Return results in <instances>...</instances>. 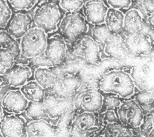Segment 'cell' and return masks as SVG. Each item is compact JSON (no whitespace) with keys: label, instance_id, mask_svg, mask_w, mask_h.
I'll use <instances>...</instances> for the list:
<instances>
[{"label":"cell","instance_id":"1","mask_svg":"<svg viewBox=\"0 0 154 137\" xmlns=\"http://www.w3.org/2000/svg\"><path fill=\"white\" fill-rule=\"evenodd\" d=\"M98 88L104 94H115L125 99L134 96L135 85L133 78L127 72L113 70L103 74Z\"/></svg>","mask_w":154,"mask_h":137},{"label":"cell","instance_id":"2","mask_svg":"<svg viewBox=\"0 0 154 137\" xmlns=\"http://www.w3.org/2000/svg\"><path fill=\"white\" fill-rule=\"evenodd\" d=\"M61 10L57 2L50 0L42 2L33 12L32 25L44 30L47 34L55 32L62 18Z\"/></svg>","mask_w":154,"mask_h":137},{"label":"cell","instance_id":"3","mask_svg":"<svg viewBox=\"0 0 154 137\" xmlns=\"http://www.w3.org/2000/svg\"><path fill=\"white\" fill-rule=\"evenodd\" d=\"M21 56L32 60L44 54L48 44V34L38 27L32 26L20 39Z\"/></svg>","mask_w":154,"mask_h":137},{"label":"cell","instance_id":"4","mask_svg":"<svg viewBox=\"0 0 154 137\" xmlns=\"http://www.w3.org/2000/svg\"><path fill=\"white\" fill-rule=\"evenodd\" d=\"M61 37L71 42H75L88 31V25L84 15L78 11H67L60 21L59 26Z\"/></svg>","mask_w":154,"mask_h":137},{"label":"cell","instance_id":"5","mask_svg":"<svg viewBox=\"0 0 154 137\" xmlns=\"http://www.w3.org/2000/svg\"><path fill=\"white\" fill-rule=\"evenodd\" d=\"M119 122L129 129H139L143 118L144 112L135 99L125 98L116 109Z\"/></svg>","mask_w":154,"mask_h":137},{"label":"cell","instance_id":"6","mask_svg":"<svg viewBox=\"0 0 154 137\" xmlns=\"http://www.w3.org/2000/svg\"><path fill=\"white\" fill-rule=\"evenodd\" d=\"M73 53L88 64H97L100 61V45L90 36H82L75 42Z\"/></svg>","mask_w":154,"mask_h":137},{"label":"cell","instance_id":"7","mask_svg":"<svg viewBox=\"0 0 154 137\" xmlns=\"http://www.w3.org/2000/svg\"><path fill=\"white\" fill-rule=\"evenodd\" d=\"M99 129V119L95 113L84 111L73 118L69 126V133L72 136L90 135Z\"/></svg>","mask_w":154,"mask_h":137},{"label":"cell","instance_id":"8","mask_svg":"<svg viewBox=\"0 0 154 137\" xmlns=\"http://www.w3.org/2000/svg\"><path fill=\"white\" fill-rule=\"evenodd\" d=\"M29 101L25 98L20 88H13L6 91L3 95L2 107L8 114H20L25 112Z\"/></svg>","mask_w":154,"mask_h":137},{"label":"cell","instance_id":"9","mask_svg":"<svg viewBox=\"0 0 154 137\" xmlns=\"http://www.w3.org/2000/svg\"><path fill=\"white\" fill-rule=\"evenodd\" d=\"M25 118L20 114L5 115L0 122V132L4 137L26 136Z\"/></svg>","mask_w":154,"mask_h":137},{"label":"cell","instance_id":"10","mask_svg":"<svg viewBox=\"0 0 154 137\" xmlns=\"http://www.w3.org/2000/svg\"><path fill=\"white\" fill-rule=\"evenodd\" d=\"M32 74V70L29 66L15 62L2 78L5 85L13 88H20L29 80Z\"/></svg>","mask_w":154,"mask_h":137},{"label":"cell","instance_id":"11","mask_svg":"<svg viewBox=\"0 0 154 137\" xmlns=\"http://www.w3.org/2000/svg\"><path fill=\"white\" fill-rule=\"evenodd\" d=\"M108 8L103 0H87L82 9L88 23L99 26L103 24Z\"/></svg>","mask_w":154,"mask_h":137},{"label":"cell","instance_id":"12","mask_svg":"<svg viewBox=\"0 0 154 137\" xmlns=\"http://www.w3.org/2000/svg\"><path fill=\"white\" fill-rule=\"evenodd\" d=\"M67 43L62 37L54 36L48 40L44 56L52 66L60 64L67 53Z\"/></svg>","mask_w":154,"mask_h":137},{"label":"cell","instance_id":"13","mask_svg":"<svg viewBox=\"0 0 154 137\" xmlns=\"http://www.w3.org/2000/svg\"><path fill=\"white\" fill-rule=\"evenodd\" d=\"M32 27V18L23 11H15L12 14L7 26L6 30L15 39H20Z\"/></svg>","mask_w":154,"mask_h":137},{"label":"cell","instance_id":"14","mask_svg":"<svg viewBox=\"0 0 154 137\" xmlns=\"http://www.w3.org/2000/svg\"><path fill=\"white\" fill-rule=\"evenodd\" d=\"M76 102L84 111L97 113L102 107L103 96L99 90L88 88L80 93L76 98Z\"/></svg>","mask_w":154,"mask_h":137},{"label":"cell","instance_id":"15","mask_svg":"<svg viewBox=\"0 0 154 137\" xmlns=\"http://www.w3.org/2000/svg\"><path fill=\"white\" fill-rule=\"evenodd\" d=\"M26 136L42 137L56 135L57 130L52 124L44 118L32 120L26 123Z\"/></svg>","mask_w":154,"mask_h":137},{"label":"cell","instance_id":"16","mask_svg":"<svg viewBox=\"0 0 154 137\" xmlns=\"http://www.w3.org/2000/svg\"><path fill=\"white\" fill-rule=\"evenodd\" d=\"M125 45L135 54H143L148 52L152 47V42L148 37L140 32L128 34Z\"/></svg>","mask_w":154,"mask_h":137},{"label":"cell","instance_id":"17","mask_svg":"<svg viewBox=\"0 0 154 137\" xmlns=\"http://www.w3.org/2000/svg\"><path fill=\"white\" fill-rule=\"evenodd\" d=\"M143 25V15L137 9H130L124 14L123 30H124L128 35L140 32Z\"/></svg>","mask_w":154,"mask_h":137},{"label":"cell","instance_id":"18","mask_svg":"<svg viewBox=\"0 0 154 137\" xmlns=\"http://www.w3.org/2000/svg\"><path fill=\"white\" fill-rule=\"evenodd\" d=\"M33 74L34 80L45 90L53 89L56 85L57 76L50 67H37Z\"/></svg>","mask_w":154,"mask_h":137},{"label":"cell","instance_id":"19","mask_svg":"<svg viewBox=\"0 0 154 137\" xmlns=\"http://www.w3.org/2000/svg\"><path fill=\"white\" fill-rule=\"evenodd\" d=\"M124 14L122 10L108 8L103 24L111 33H118L124 27Z\"/></svg>","mask_w":154,"mask_h":137},{"label":"cell","instance_id":"20","mask_svg":"<svg viewBox=\"0 0 154 137\" xmlns=\"http://www.w3.org/2000/svg\"><path fill=\"white\" fill-rule=\"evenodd\" d=\"M20 89L29 102H42L46 96V90L34 80H28Z\"/></svg>","mask_w":154,"mask_h":137},{"label":"cell","instance_id":"21","mask_svg":"<svg viewBox=\"0 0 154 137\" xmlns=\"http://www.w3.org/2000/svg\"><path fill=\"white\" fill-rule=\"evenodd\" d=\"M0 46L10 49L14 54L17 60L21 57L19 42L5 28L3 27H0Z\"/></svg>","mask_w":154,"mask_h":137},{"label":"cell","instance_id":"22","mask_svg":"<svg viewBox=\"0 0 154 137\" xmlns=\"http://www.w3.org/2000/svg\"><path fill=\"white\" fill-rule=\"evenodd\" d=\"M100 135L103 136H134L133 129L123 125L120 123H113L105 125Z\"/></svg>","mask_w":154,"mask_h":137},{"label":"cell","instance_id":"23","mask_svg":"<svg viewBox=\"0 0 154 137\" xmlns=\"http://www.w3.org/2000/svg\"><path fill=\"white\" fill-rule=\"evenodd\" d=\"M17 62L10 49L0 46V77L4 76Z\"/></svg>","mask_w":154,"mask_h":137},{"label":"cell","instance_id":"24","mask_svg":"<svg viewBox=\"0 0 154 137\" xmlns=\"http://www.w3.org/2000/svg\"><path fill=\"white\" fill-rule=\"evenodd\" d=\"M26 113L30 119H40L46 116L42 102H29L26 109Z\"/></svg>","mask_w":154,"mask_h":137},{"label":"cell","instance_id":"25","mask_svg":"<svg viewBox=\"0 0 154 137\" xmlns=\"http://www.w3.org/2000/svg\"><path fill=\"white\" fill-rule=\"evenodd\" d=\"M12 11H28L35 7L39 0H6Z\"/></svg>","mask_w":154,"mask_h":137},{"label":"cell","instance_id":"26","mask_svg":"<svg viewBox=\"0 0 154 137\" xmlns=\"http://www.w3.org/2000/svg\"><path fill=\"white\" fill-rule=\"evenodd\" d=\"M84 0H60L58 2L61 10L67 11H79L84 4Z\"/></svg>","mask_w":154,"mask_h":137},{"label":"cell","instance_id":"27","mask_svg":"<svg viewBox=\"0 0 154 137\" xmlns=\"http://www.w3.org/2000/svg\"><path fill=\"white\" fill-rule=\"evenodd\" d=\"M12 14V10L6 0H0V27L5 28Z\"/></svg>","mask_w":154,"mask_h":137},{"label":"cell","instance_id":"28","mask_svg":"<svg viewBox=\"0 0 154 137\" xmlns=\"http://www.w3.org/2000/svg\"><path fill=\"white\" fill-rule=\"evenodd\" d=\"M106 95L103 96V103H102V107H101V110H109V109H112V110H116L117 108L118 107L119 104L121 103L122 98L119 96L112 94H106ZM103 110V111H104Z\"/></svg>","mask_w":154,"mask_h":137},{"label":"cell","instance_id":"29","mask_svg":"<svg viewBox=\"0 0 154 137\" xmlns=\"http://www.w3.org/2000/svg\"><path fill=\"white\" fill-rule=\"evenodd\" d=\"M135 100L139 103L142 109L146 107H153V92L152 90H151V91H147V90L141 91L137 94Z\"/></svg>","mask_w":154,"mask_h":137},{"label":"cell","instance_id":"30","mask_svg":"<svg viewBox=\"0 0 154 137\" xmlns=\"http://www.w3.org/2000/svg\"><path fill=\"white\" fill-rule=\"evenodd\" d=\"M109 8L119 10H128L132 4V0H105Z\"/></svg>","mask_w":154,"mask_h":137},{"label":"cell","instance_id":"31","mask_svg":"<svg viewBox=\"0 0 154 137\" xmlns=\"http://www.w3.org/2000/svg\"><path fill=\"white\" fill-rule=\"evenodd\" d=\"M101 121L105 125L113 123H119L116 110L109 109L103 111L101 114Z\"/></svg>","mask_w":154,"mask_h":137},{"label":"cell","instance_id":"32","mask_svg":"<svg viewBox=\"0 0 154 137\" xmlns=\"http://www.w3.org/2000/svg\"><path fill=\"white\" fill-rule=\"evenodd\" d=\"M103 24L99 25V26H96L97 27L95 30V31L94 30L93 32V35H94L93 38L97 43L100 42L105 41L111 33L109 31L107 30L106 26H103Z\"/></svg>","mask_w":154,"mask_h":137},{"label":"cell","instance_id":"33","mask_svg":"<svg viewBox=\"0 0 154 137\" xmlns=\"http://www.w3.org/2000/svg\"><path fill=\"white\" fill-rule=\"evenodd\" d=\"M140 128H141V131L143 130V132L153 133V114L145 115L143 123Z\"/></svg>","mask_w":154,"mask_h":137},{"label":"cell","instance_id":"34","mask_svg":"<svg viewBox=\"0 0 154 137\" xmlns=\"http://www.w3.org/2000/svg\"><path fill=\"white\" fill-rule=\"evenodd\" d=\"M142 5L147 14H153V0H142Z\"/></svg>","mask_w":154,"mask_h":137},{"label":"cell","instance_id":"35","mask_svg":"<svg viewBox=\"0 0 154 137\" xmlns=\"http://www.w3.org/2000/svg\"><path fill=\"white\" fill-rule=\"evenodd\" d=\"M148 23L151 27H153V14H152L149 15L148 18Z\"/></svg>","mask_w":154,"mask_h":137},{"label":"cell","instance_id":"36","mask_svg":"<svg viewBox=\"0 0 154 137\" xmlns=\"http://www.w3.org/2000/svg\"><path fill=\"white\" fill-rule=\"evenodd\" d=\"M4 116H5L4 110H3L2 106H1V104H0V122H1L2 120L3 119V118L4 117Z\"/></svg>","mask_w":154,"mask_h":137},{"label":"cell","instance_id":"37","mask_svg":"<svg viewBox=\"0 0 154 137\" xmlns=\"http://www.w3.org/2000/svg\"><path fill=\"white\" fill-rule=\"evenodd\" d=\"M4 85H5L4 82V81H3L2 78H0V92H2V90Z\"/></svg>","mask_w":154,"mask_h":137},{"label":"cell","instance_id":"38","mask_svg":"<svg viewBox=\"0 0 154 137\" xmlns=\"http://www.w3.org/2000/svg\"><path fill=\"white\" fill-rule=\"evenodd\" d=\"M50 1H53V2H57V3H58L59 2L60 0H50Z\"/></svg>","mask_w":154,"mask_h":137},{"label":"cell","instance_id":"39","mask_svg":"<svg viewBox=\"0 0 154 137\" xmlns=\"http://www.w3.org/2000/svg\"><path fill=\"white\" fill-rule=\"evenodd\" d=\"M1 136H2V134H1V132H0V137Z\"/></svg>","mask_w":154,"mask_h":137}]
</instances>
